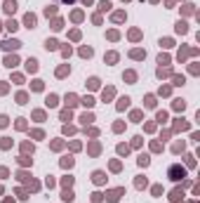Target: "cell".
I'll use <instances>...</instances> for the list:
<instances>
[{"mask_svg":"<svg viewBox=\"0 0 200 203\" xmlns=\"http://www.w3.org/2000/svg\"><path fill=\"white\" fill-rule=\"evenodd\" d=\"M167 175H169V179H174V182H179V179H184V177H186V170L181 168V165H172Z\"/></svg>","mask_w":200,"mask_h":203,"instance_id":"1","label":"cell"},{"mask_svg":"<svg viewBox=\"0 0 200 203\" xmlns=\"http://www.w3.org/2000/svg\"><path fill=\"white\" fill-rule=\"evenodd\" d=\"M0 47H2V50H19V47H21V43H19V40H2V43H0Z\"/></svg>","mask_w":200,"mask_h":203,"instance_id":"2","label":"cell"},{"mask_svg":"<svg viewBox=\"0 0 200 203\" xmlns=\"http://www.w3.org/2000/svg\"><path fill=\"white\" fill-rule=\"evenodd\" d=\"M123 194H125V189H113V191H108V194H106V199H108L111 203H115Z\"/></svg>","mask_w":200,"mask_h":203,"instance_id":"3","label":"cell"},{"mask_svg":"<svg viewBox=\"0 0 200 203\" xmlns=\"http://www.w3.org/2000/svg\"><path fill=\"white\" fill-rule=\"evenodd\" d=\"M35 21H38V19H35V14H31V12L24 17V24H26V29H35Z\"/></svg>","mask_w":200,"mask_h":203,"instance_id":"4","label":"cell"},{"mask_svg":"<svg viewBox=\"0 0 200 203\" xmlns=\"http://www.w3.org/2000/svg\"><path fill=\"white\" fill-rule=\"evenodd\" d=\"M92 179H94L97 184H104V182H106V175H104L101 170H94V172H92Z\"/></svg>","mask_w":200,"mask_h":203,"instance_id":"5","label":"cell"},{"mask_svg":"<svg viewBox=\"0 0 200 203\" xmlns=\"http://www.w3.org/2000/svg\"><path fill=\"white\" fill-rule=\"evenodd\" d=\"M5 12H7V14H14V12H17V2H14V0H5Z\"/></svg>","mask_w":200,"mask_h":203,"instance_id":"6","label":"cell"},{"mask_svg":"<svg viewBox=\"0 0 200 203\" xmlns=\"http://www.w3.org/2000/svg\"><path fill=\"white\" fill-rule=\"evenodd\" d=\"M68 73H71V66H68V64H64V66L57 68V78H64V76H68Z\"/></svg>","mask_w":200,"mask_h":203,"instance_id":"7","label":"cell"},{"mask_svg":"<svg viewBox=\"0 0 200 203\" xmlns=\"http://www.w3.org/2000/svg\"><path fill=\"white\" fill-rule=\"evenodd\" d=\"M169 199H172V201H174V203L184 201V191H181V189H174V191H172V196H169Z\"/></svg>","mask_w":200,"mask_h":203,"instance_id":"8","label":"cell"},{"mask_svg":"<svg viewBox=\"0 0 200 203\" xmlns=\"http://www.w3.org/2000/svg\"><path fill=\"white\" fill-rule=\"evenodd\" d=\"M45 47H47V50H57V47H59V43H57L54 38H47V40H45Z\"/></svg>","mask_w":200,"mask_h":203,"instance_id":"9","label":"cell"},{"mask_svg":"<svg viewBox=\"0 0 200 203\" xmlns=\"http://www.w3.org/2000/svg\"><path fill=\"white\" fill-rule=\"evenodd\" d=\"M17 64H19V59H17V57H14V54H12V57H5V66H17Z\"/></svg>","mask_w":200,"mask_h":203,"instance_id":"10","label":"cell"},{"mask_svg":"<svg viewBox=\"0 0 200 203\" xmlns=\"http://www.w3.org/2000/svg\"><path fill=\"white\" fill-rule=\"evenodd\" d=\"M130 57H132V59H144V57H146V52H144V50H132V52H130Z\"/></svg>","mask_w":200,"mask_h":203,"instance_id":"11","label":"cell"},{"mask_svg":"<svg viewBox=\"0 0 200 203\" xmlns=\"http://www.w3.org/2000/svg\"><path fill=\"white\" fill-rule=\"evenodd\" d=\"M26 68H28L31 73H35V71H38V62H35V59H28V62H26Z\"/></svg>","mask_w":200,"mask_h":203,"instance_id":"12","label":"cell"},{"mask_svg":"<svg viewBox=\"0 0 200 203\" xmlns=\"http://www.w3.org/2000/svg\"><path fill=\"white\" fill-rule=\"evenodd\" d=\"M118 154H120V156H127V154H130V146H127V144H118Z\"/></svg>","mask_w":200,"mask_h":203,"instance_id":"13","label":"cell"},{"mask_svg":"<svg viewBox=\"0 0 200 203\" xmlns=\"http://www.w3.org/2000/svg\"><path fill=\"white\" fill-rule=\"evenodd\" d=\"M78 104V97L75 95H66V106H75Z\"/></svg>","mask_w":200,"mask_h":203,"instance_id":"14","label":"cell"},{"mask_svg":"<svg viewBox=\"0 0 200 203\" xmlns=\"http://www.w3.org/2000/svg\"><path fill=\"white\" fill-rule=\"evenodd\" d=\"M127 106H130V97H123V99L118 102V109H120V111H123V109H127Z\"/></svg>","mask_w":200,"mask_h":203,"instance_id":"15","label":"cell"},{"mask_svg":"<svg viewBox=\"0 0 200 203\" xmlns=\"http://www.w3.org/2000/svg\"><path fill=\"white\" fill-rule=\"evenodd\" d=\"M57 95H50V97H47V99H45V104H47V106H57Z\"/></svg>","mask_w":200,"mask_h":203,"instance_id":"16","label":"cell"},{"mask_svg":"<svg viewBox=\"0 0 200 203\" xmlns=\"http://www.w3.org/2000/svg\"><path fill=\"white\" fill-rule=\"evenodd\" d=\"M61 199H64V201H73V199H75V196H73V191H71V189H66V191H64V194H61Z\"/></svg>","mask_w":200,"mask_h":203,"instance_id":"17","label":"cell"},{"mask_svg":"<svg viewBox=\"0 0 200 203\" xmlns=\"http://www.w3.org/2000/svg\"><path fill=\"white\" fill-rule=\"evenodd\" d=\"M148 163H151V158H148L146 154H141V156H139V165H144V168H146Z\"/></svg>","mask_w":200,"mask_h":203,"instance_id":"18","label":"cell"},{"mask_svg":"<svg viewBox=\"0 0 200 203\" xmlns=\"http://www.w3.org/2000/svg\"><path fill=\"white\" fill-rule=\"evenodd\" d=\"M134 184H136V189H144L148 182H146V177H136V182H134Z\"/></svg>","mask_w":200,"mask_h":203,"instance_id":"19","label":"cell"},{"mask_svg":"<svg viewBox=\"0 0 200 203\" xmlns=\"http://www.w3.org/2000/svg\"><path fill=\"white\" fill-rule=\"evenodd\" d=\"M184 106H186L184 99H174V109H177V111H184Z\"/></svg>","mask_w":200,"mask_h":203,"instance_id":"20","label":"cell"},{"mask_svg":"<svg viewBox=\"0 0 200 203\" xmlns=\"http://www.w3.org/2000/svg\"><path fill=\"white\" fill-rule=\"evenodd\" d=\"M71 165H73V158H71V156L61 158V168H71Z\"/></svg>","mask_w":200,"mask_h":203,"instance_id":"21","label":"cell"},{"mask_svg":"<svg viewBox=\"0 0 200 203\" xmlns=\"http://www.w3.org/2000/svg\"><path fill=\"white\" fill-rule=\"evenodd\" d=\"M177 31H179V33H186V31H188L186 21H179V24H177Z\"/></svg>","mask_w":200,"mask_h":203,"instance_id":"22","label":"cell"},{"mask_svg":"<svg viewBox=\"0 0 200 203\" xmlns=\"http://www.w3.org/2000/svg\"><path fill=\"white\" fill-rule=\"evenodd\" d=\"M106 62H108V64L118 62V54H115V52H108V54H106Z\"/></svg>","mask_w":200,"mask_h":203,"instance_id":"23","label":"cell"},{"mask_svg":"<svg viewBox=\"0 0 200 203\" xmlns=\"http://www.w3.org/2000/svg\"><path fill=\"white\" fill-rule=\"evenodd\" d=\"M99 10H101V12L111 10V2H108V0H101V2H99Z\"/></svg>","mask_w":200,"mask_h":203,"instance_id":"24","label":"cell"},{"mask_svg":"<svg viewBox=\"0 0 200 203\" xmlns=\"http://www.w3.org/2000/svg\"><path fill=\"white\" fill-rule=\"evenodd\" d=\"M146 106H148V109H153V106H155V97H153V95H148V97H146Z\"/></svg>","mask_w":200,"mask_h":203,"instance_id":"25","label":"cell"},{"mask_svg":"<svg viewBox=\"0 0 200 203\" xmlns=\"http://www.w3.org/2000/svg\"><path fill=\"white\" fill-rule=\"evenodd\" d=\"M125 80L134 83V80H136V73H134V71H127V73H125Z\"/></svg>","mask_w":200,"mask_h":203,"instance_id":"26","label":"cell"},{"mask_svg":"<svg viewBox=\"0 0 200 203\" xmlns=\"http://www.w3.org/2000/svg\"><path fill=\"white\" fill-rule=\"evenodd\" d=\"M57 14V7H45V17H54Z\"/></svg>","mask_w":200,"mask_h":203,"instance_id":"27","label":"cell"},{"mask_svg":"<svg viewBox=\"0 0 200 203\" xmlns=\"http://www.w3.org/2000/svg\"><path fill=\"white\" fill-rule=\"evenodd\" d=\"M113 21H125V12H115L113 14Z\"/></svg>","mask_w":200,"mask_h":203,"instance_id":"28","label":"cell"},{"mask_svg":"<svg viewBox=\"0 0 200 203\" xmlns=\"http://www.w3.org/2000/svg\"><path fill=\"white\" fill-rule=\"evenodd\" d=\"M80 54L82 57H92V47H80Z\"/></svg>","mask_w":200,"mask_h":203,"instance_id":"29","label":"cell"},{"mask_svg":"<svg viewBox=\"0 0 200 203\" xmlns=\"http://www.w3.org/2000/svg\"><path fill=\"white\" fill-rule=\"evenodd\" d=\"M80 121H82V123H85V125H87V123H92V121H94V116H92V113H85V116H82V118H80Z\"/></svg>","mask_w":200,"mask_h":203,"instance_id":"30","label":"cell"},{"mask_svg":"<svg viewBox=\"0 0 200 203\" xmlns=\"http://www.w3.org/2000/svg\"><path fill=\"white\" fill-rule=\"evenodd\" d=\"M111 97H113V88H106V90H104V102L111 99Z\"/></svg>","mask_w":200,"mask_h":203,"instance_id":"31","label":"cell"},{"mask_svg":"<svg viewBox=\"0 0 200 203\" xmlns=\"http://www.w3.org/2000/svg\"><path fill=\"white\" fill-rule=\"evenodd\" d=\"M31 88H33L35 92H40V90H42V80H33V85H31Z\"/></svg>","mask_w":200,"mask_h":203,"instance_id":"32","label":"cell"},{"mask_svg":"<svg viewBox=\"0 0 200 203\" xmlns=\"http://www.w3.org/2000/svg\"><path fill=\"white\" fill-rule=\"evenodd\" d=\"M26 99H28L26 92H19V95H17V102H19V104H26Z\"/></svg>","mask_w":200,"mask_h":203,"instance_id":"33","label":"cell"},{"mask_svg":"<svg viewBox=\"0 0 200 203\" xmlns=\"http://www.w3.org/2000/svg\"><path fill=\"white\" fill-rule=\"evenodd\" d=\"M101 199H104V196H101L99 191H94V194H92V203H101Z\"/></svg>","mask_w":200,"mask_h":203,"instance_id":"34","label":"cell"},{"mask_svg":"<svg viewBox=\"0 0 200 203\" xmlns=\"http://www.w3.org/2000/svg\"><path fill=\"white\" fill-rule=\"evenodd\" d=\"M87 83H90V88H92V90H94V88H99V78H90Z\"/></svg>","mask_w":200,"mask_h":203,"instance_id":"35","label":"cell"},{"mask_svg":"<svg viewBox=\"0 0 200 203\" xmlns=\"http://www.w3.org/2000/svg\"><path fill=\"white\" fill-rule=\"evenodd\" d=\"M169 73H172V71H169V68H158V76H160V78H163V76H169Z\"/></svg>","mask_w":200,"mask_h":203,"instance_id":"36","label":"cell"},{"mask_svg":"<svg viewBox=\"0 0 200 203\" xmlns=\"http://www.w3.org/2000/svg\"><path fill=\"white\" fill-rule=\"evenodd\" d=\"M61 184H64V187H66V189H68V187L73 184V177H64V179H61Z\"/></svg>","mask_w":200,"mask_h":203,"instance_id":"37","label":"cell"},{"mask_svg":"<svg viewBox=\"0 0 200 203\" xmlns=\"http://www.w3.org/2000/svg\"><path fill=\"white\" fill-rule=\"evenodd\" d=\"M61 26H64V24H61V19H54V24H52V29H54V31H59Z\"/></svg>","mask_w":200,"mask_h":203,"instance_id":"38","label":"cell"},{"mask_svg":"<svg viewBox=\"0 0 200 203\" xmlns=\"http://www.w3.org/2000/svg\"><path fill=\"white\" fill-rule=\"evenodd\" d=\"M7 29H9V31H17L19 24H17V21H7Z\"/></svg>","mask_w":200,"mask_h":203,"instance_id":"39","label":"cell"},{"mask_svg":"<svg viewBox=\"0 0 200 203\" xmlns=\"http://www.w3.org/2000/svg\"><path fill=\"white\" fill-rule=\"evenodd\" d=\"M172 80H174V85H184V76H174Z\"/></svg>","mask_w":200,"mask_h":203,"instance_id":"40","label":"cell"},{"mask_svg":"<svg viewBox=\"0 0 200 203\" xmlns=\"http://www.w3.org/2000/svg\"><path fill=\"white\" fill-rule=\"evenodd\" d=\"M7 123H9V118L7 116H0V128H7Z\"/></svg>","mask_w":200,"mask_h":203,"instance_id":"41","label":"cell"},{"mask_svg":"<svg viewBox=\"0 0 200 203\" xmlns=\"http://www.w3.org/2000/svg\"><path fill=\"white\" fill-rule=\"evenodd\" d=\"M130 38H132V40H139V38H141V33L134 29V31H130Z\"/></svg>","mask_w":200,"mask_h":203,"instance_id":"42","label":"cell"},{"mask_svg":"<svg viewBox=\"0 0 200 203\" xmlns=\"http://www.w3.org/2000/svg\"><path fill=\"white\" fill-rule=\"evenodd\" d=\"M158 121H160V123H165V121H167V113H165V111H158Z\"/></svg>","mask_w":200,"mask_h":203,"instance_id":"43","label":"cell"},{"mask_svg":"<svg viewBox=\"0 0 200 203\" xmlns=\"http://www.w3.org/2000/svg\"><path fill=\"white\" fill-rule=\"evenodd\" d=\"M19 163H21V165H28V163H31V158H28V156H21V158H19Z\"/></svg>","mask_w":200,"mask_h":203,"instance_id":"44","label":"cell"},{"mask_svg":"<svg viewBox=\"0 0 200 203\" xmlns=\"http://www.w3.org/2000/svg\"><path fill=\"white\" fill-rule=\"evenodd\" d=\"M160 45H163V47H172V40H169V38H165V40H160Z\"/></svg>","mask_w":200,"mask_h":203,"instance_id":"45","label":"cell"},{"mask_svg":"<svg viewBox=\"0 0 200 203\" xmlns=\"http://www.w3.org/2000/svg\"><path fill=\"white\" fill-rule=\"evenodd\" d=\"M61 121H71V111H61Z\"/></svg>","mask_w":200,"mask_h":203,"instance_id":"46","label":"cell"},{"mask_svg":"<svg viewBox=\"0 0 200 203\" xmlns=\"http://www.w3.org/2000/svg\"><path fill=\"white\" fill-rule=\"evenodd\" d=\"M82 104H85V106H92V104H94V99H92V97H85V99H82Z\"/></svg>","mask_w":200,"mask_h":203,"instance_id":"47","label":"cell"},{"mask_svg":"<svg viewBox=\"0 0 200 203\" xmlns=\"http://www.w3.org/2000/svg\"><path fill=\"white\" fill-rule=\"evenodd\" d=\"M82 19V12H73V21H80Z\"/></svg>","mask_w":200,"mask_h":203,"instance_id":"48","label":"cell"},{"mask_svg":"<svg viewBox=\"0 0 200 203\" xmlns=\"http://www.w3.org/2000/svg\"><path fill=\"white\" fill-rule=\"evenodd\" d=\"M17 128H19V130H24V128H26V123H24V118H19V121H17Z\"/></svg>","mask_w":200,"mask_h":203,"instance_id":"49","label":"cell"},{"mask_svg":"<svg viewBox=\"0 0 200 203\" xmlns=\"http://www.w3.org/2000/svg\"><path fill=\"white\" fill-rule=\"evenodd\" d=\"M0 146H2V149H7V146H9V139H7V137H2V142H0Z\"/></svg>","mask_w":200,"mask_h":203,"instance_id":"50","label":"cell"},{"mask_svg":"<svg viewBox=\"0 0 200 203\" xmlns=\"http://www.w3.org/2000/svg\"><path fill=\"white\" fill-rule=\"evenodd\" d=\"M163 194V187H153V196H160Z\"/></svg>","mask_w":200,"mask_h":203,"instance_id":"51","label":"cell"},{"mask_svg":"<svg viewBox=\"0 0 200 203\" xmlns=\"http://www.w3.org/2000/svg\"><path fill=\"white\" fill-rule=\"evenodd\" d=\"M108 38L111 40H118V31H108Z\"/></svg>","mask_w":200,"mask_h":203,"instance_id":"52","label":"cell"},{"mask_svg":"<svg viewBox=\"0 0 200 203\" xmlns=\"http://www.w3.org/2000/svg\"><path fill=\"white\" fill-rule=\"evenodd\" d=\"M141 118V111H132V121H139Z\"/></svg>","mask_w":200,"mask_h":203,"instance_id":"53","label":"cell"},{"mask_svg":"<svg viewBox=\"0 0 200 203\" xmlns=\"http://www.w3.org/2000/svg\"><path fill=\"white\" fill-rule=\"evenodd\" d=\"M111 170H115V172H118V170H120V163H118V161H113V163H111Z\"/></svg>","mask_w":200,"mask_h":203,"instance_id":"54","label":"cell"},{"mask_svg":"<svg viewBox=\"0 0 200 203\" xmlns=\"http://www.w3.org/2000/svg\"><path fill=\"white\" fill-rule=\"evenodd\" d=\"M0 177H2V179L7 177V168H0Z\"/></svg>","mask_w":200,"mask_h":203,"instance_id":"55","label":"cell"},{"mask_svg":"<svg viewBox=\"0 0 200 203\" xmlns=\"http://www.w3.org/2000/svg\"><path fill=\"white\" fill-rule=\"evenodd\" d=\"M59 2H64V5H71V2H75V0H59Z\"/></svg>","mask_w":200,"mask_h":203,"instance_id":"56","label":"cell"},{"mask_svg":"<svg viewBox=\"0 0 200 203\" xmlns=\"http://www.w3.org/2000/svg\"><path fill=\"white\" fill-rule=\"evenodd\" d=\"M2 203H14V199H5V201H2Z\"/></svg>","mask_w":200,"mask_h":203,"instance_id":"57","label":"cell"},{"mask_svg":"<svg viewBox=\"0 0 200 203\" xmlns=\"http://www.w3.org/2000/svg\"><path fill=\"white\" fill-rule=\"evenodd\" d=\"M82 2H85V5H90V2H92V0H82Z\"/></svg>","mask_w":200,"mask_h":203,"instance_id":"58","label":"cell"},{"mask_svg":"<svg viewBox=\"0 0 200 203\" xmlns=\"http://www.w3.org/2000/svg\"><path fill=\"white\" fill-rule=\"evenodd\" d=\"M0 29H2V24H0Z\"/></svg>","mask_w":200,"mask_h":203,"instance_id":"59","label":"cell"}]
</instances>
